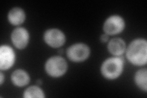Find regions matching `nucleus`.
<instances>
[{
    "label": "nucleus",
    "instance_id": "12",
    "mask_svg": "<svg viewBox=\"0 0 147 98\" xmlns=\"http://www.w3.org/2000/svg\"><path fill=\"white\" fill-rule=\"evenodd\" d=\"M134 82L137 87L144 91L147 90V71L146 69L138 70L134 76Z\"/></svg>",
    "mask_w": 147,
    "mask_h": 98
},
{
    "label": "nucleus",
    "instance_id": "14",
    "mask_svg": "<svg viewBox=\"0 0 147 98\" xmlns=\"http://www.w3.org/2000/svg\"><path fill=\"white\" fill-rule=\"evenodd\" d=\"M100 40L103 43H107V42H108V41H109V35L105 34V33L102 34V35L100 36Z\"/></svg>",
    "mask_w": 147,
    "mask_h": 98
},
{
    "label": "nucleus",
    "instance_id": "7",
    "mask_svg": "<svg viewBox=\"0 0 147 98\" xmlns=\"http://www.w3.org/2000/svg\"><path fill=\"white\" fill-rule=\"evenodd\" d=\"M16 61V53L11 47L3 45L0 47V69L7 71L11 68Z\"/></svg>",
    "mask_w": 147,
    "mask_h": 98
},
{
    "label": "nucleus",
    "instance_id": "13",
    "mask_svg": "<svg viewBox=\"0 0 147 98\" xmlns=\"http://www.w3.org/2000/svg\"><path fill=\"white\" fill-rule=\"evenodd\" d=\"M24 97L25 98H44L45 93L38 86H31L25 90Z\"/></svg>",
    "mask_w": 147,
    "mask_h": 98
},
{
    "label": "nucleus",
    "instance_id": "10",
    "mask_svg": "<svg viewBox=\"0 0 147 98\" xmlns=\"http://www.w3.org/2000/svg\"><path fill=\"white\" fill-rule=\"evenodd\" d=\"M11 81L16 87H23L27 85L30 81L29 74L23 69L15 70L12 74Z\"/></svg>",
    "mask_w": 147,
    "mask_h": 98
},
{
    "label": "nucleus",
    "instance_id": "5",
    "mask_svg": "<svg viewBox=\"0 0 147 98\" xmlns=\"http://www.w3.org/2000/svg\"><path fill=\"white\" fill-rule=\"evenodd\" d=\"M125 28V22L123 17L118 15L109 17L103 25L104 33L107 35H116L121 33Z\"/></svg>",
    "mask_w": 147,
    "mask_h": 98
},
{
    "label": "nucleus",
    "instance_id": "11",
    "mask_svg": "<svg viewBox=\"0 0 147 98\" xmlns=\"http://www.w3.org/2000/svg\"><path fill=\"white\" fill-rule=\"evenodd\" d=\"M26 14L25 11L20 7H13L9 11L7 19L9 23L14 26L22 25L25 20Z\"/></svg>",
    "mask_w": 147,
    "mask_h": 98
},
{
    "label": "nucleus",
    "instance_id": "16",
    "mask_svg": "<svg viewBox=\"0 0 147 98\" xmlns=\"http://www.w3.org/2000/svg\"><path fill=\"white\" fill-rule=\"evenodd\" d=\"M37 83L38 84H42V81H41V80H38V81H37Z\"/></svg>",
    "mask_w": 147,
    "mask_h": 98
},
{
    "label": "nucleus",
    "instance_id": "4",
    "mask_svg": "<svg viewBox=\"0 0 147 98\" xmlns=\"http://www.w3.org/2000/svg\"><path fill=\"white\" fill-rule=\"evenodd\" d=\"M66 55L69 60L73 62H83L89 57L90 49L85 44L77 43L71 45L67 49Z\"/></svg>",
    "mask_w": 147,
    "mask_h": 98
},
{
    "label": "nucleus",
    "instance_id": "2",
    "mask_svg": "<svg viewBox=\"0 0 147 98\" xmlns=\"http://www.w3.org/2000/svg\"><path fill=\"white\" fill-rule=\"evenodd\" d=\"M124 62L122 57H115L107 58L102 63L100 72L104 78L108 80H115L121 75L124 69Z\"/></svg>",
    "mask_w": 147,
    "mask_h": 98
},
{
    "label": "nucleus",
    "instance_id": "15",
    "mask_svg": "<svg viewBox=\"0 0 147 98\" xmlns=\"http://www.w3.org/2000/svg\"><path fill=\"white\" fill-rule=\"evenodd\" d=\"M3 82H4V76L2 72L0 73V84H1V85H3Z\"/></svg>",
    "mask_w": 147,
    "mask_h": 98
},
{
    "label": "nucleus",
    "instance_id": "9",
    "mask_svg": "<svg viewBox=\"0 0 147 98\" xmlns=\"http://www.w3.org/2000/svg\"><path fill=\"white\" fill-rule=\"evenodd\" d=\"M109 52L115 57H121L126 50V45L123 39L116 38L109 42L107 45Z\"/></svg>",
    "mask_w": 147,
    "mask_h": 98
},
{
    "label": "nucleus",
    "instance_id": "6",
    "mask_svg": "<svg viewBox=\"0 0 147 98\" xmlns=\"http://www.w3.org/2000/svg\"><path fill=\"white\" fill-rule=\"evenodd\" d=\"M45 43L52 48H59L66 43V36L60 30L52 28L46 30L44 34Z\"/></svg>",
    "mask_w": 147,
    "mask_h": 98
},
{
    "label": "nucleus",
    "instance_id": "1",
    "mask_svg": "<svg viewBox=\"0 0 147 98\" xmlns=\"http://www.w3.org/2000/svg\"><path fill=\"white\" fill-rule=\"evenodd\" d=\"M126 58L131 64L142 66L147 62V43L144 39L132 41L126 50Z\"/></svg>",
    "mask_w": 147,
    "mask_h": 98
},
{
    "label": "nucleus",
    "instance_id": "3",
    "mask_svg": "<svg viewBox=\"0 0 147 98\" xmlns=\"http://www.w3.org/2000/svg\"><path fill=\"white\" fill-rule=\"evenodd\" d=\"M67 63L65 59L60 56H55L49 58L45 64V71L52 77L58 78L66 74Z\"/></svg>",
    "mask_w": 147,
    "mask_h": 98
},
{
    "label": "nucleus",
    "instance_id": "8",
    "mask_svg": "<svg viewBox=\"0 0 147 98\" xmlns=\"http://www.w3.org/2000/svg\"><path fill=\"white\" fill-rule=\"evenodd\" d=\"M12 43L18 49H24L28 44L30 34L25 28L18 27L13 30L11 35Z\"/></svg>",
    "mask_w": 147,
    "mask_h": 98
}]
</instances>
